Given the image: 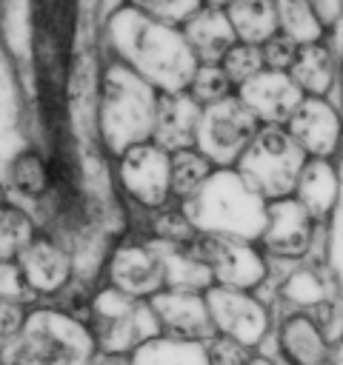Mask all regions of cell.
Here are the masks:
<instances>
[{"instance_id": "9c48e42d", "label": "cell", "mask_w": 343, "mask_h": 365, "mask_svg": "<svg viewBox=\"0 0 343 365\" xmlns=\"http://www.w3.org/2000/svg\"><path fill=\"white\" fill-rule=\"evenodd\" d=\"M103 282L134 299L149 302L154 294L166 288V262L160 242L140 231L120 234L106 257Z\"/></svg>"}, {"instance_id": "e575fe53", "label": "cell", "mask_w": 343, "mask_h": 365, "mask_svg": "<svg viewBox=\"0 0 343 365\" xmlns=\"http://www.w3.org/2000/svg\"><path fill=\"white\" fill-rule=\"evenodd\" d=\"M314 14L320 17V23L326 26V31L332 34L340 23H343V0H309Z\"/></svg>"}, {"instance_id": "603a6c76", "label": "cell", "mask_w": 343, "mask_h": 365, "mask_svg": "<svg viewBox=\"0 0 343 365\" xmlns=\"http://www.w3.org/2000/svg\"><path fill=\"white\" fill-rule=\"evenodd\" d=\"M131 365H212L206 342L157 334L129 354Z\"/></svg>"}, {"instance_id": "cb8c5ba5", "label": "cell", "mask_w": 343, "mask_h": 365, "mask_svg": "<svg viewBox=\"0 0 343 365\" xmlns=\"http://www.w3.org/2000/svg\"><path fill=\"white\" fill-rule=\"evenodd\" d=\"M232 29L240 43L263 46L269 37L280 31L277 23V3L274 0H232L226 6Z\"/></svg>"}, {"instance_id": "7a4b0ae2", "label": "cell", "mask_w": 343, "mask_h": 365, "mask_svg": "<svg viewBox=\"0 0 343 365\" xmlns=\"http://www.w3.org/2000/svg\"><path fill=\"white\" fill-rule=\"evenodd\" d=\"M160 91L137 71L103 54L94 106H91V143L117 160L123 151L149 143L154 134Z\"/></svg>"}, {"instance_id": "30bf717a", "label": "cell", "mask_w": 343, "mask_h": 365, "mask_svg": "<svg viewBox=\"0 0 343 365\" xmlns=\"http://www.w3.org/2000/svg\"><path fill=\"white\" fill-rule=\"evenodd\" d=\"M212 328L252 351L266 348L274 331V305L257 291H237L212 285L206 291Z\"/></svg>"}, {"instance_id": "ac0fdd59", "label": "cell", "mask_w": 343, "mask_h": 365, "mask_svg": "<svg viewBox=\"0 0 343 365\" xmlns=\"http://www.w3.org/2000/svg\"><path fill=\"white\" fill-rule=\"evenodd\" d=\"M237 97L252 108L260 125H286L306 94L300 91V86L292 80L289 71L266 68L249 83H243L237 88Z\"/></svg>"}, {"instance_id": "4fadbf2b", "label": "cell", "mask_w": 343, "mask_h": 365, "mask_svg": "<svg viewBox=\"0 0 343 365\" xmlns=\"http://www.w3.org/2000/svg\"><path fill=\"white\" fill-rule=\"evenodd\" d=\"M17 265H20L37 302L57 299L77 279V262H74L71 248L43 228L34 234V240L17 257Z\"/></svg>"}, {"instance_id": "f35d334b", "label": "cell", "mask_w": 343, "mask_h": 365, "mask_svg": "<svg viewBox=\"0 0 343 365\" xmlns=\"http://www.w3.org/2000/svg\"><path fill=\"white\" fill-rule=\"evenodd\" d=\"M232 0H203V6H217V9H226Z\"/></svg>"}, {"instance_id": "52a82bcc", "label": "cell", "mask_w": 343, "mask_h": 365, "mask_svg": "<svg viewBox=\"0 0 343 365\" xmlns=\"http://www.w3.org/2000/svg\"><path fill=\"white\" fill-rule=\"evenodd\" d=\"M89 328L97 339V351L126 356L146 339L163 334L146 299H134L106 282H100L91 294Z\"/></svg>"}, {"instance_id": "f1b7e54d", "label": "cell", "mask_w": 343, "mask_h": 365, "mask_svg": "<svg viewBox=\"0 0 343 365\" xmlns=\"http://www.w3.org/2000/svg\"><path fill=\"white\" fill-rule=\"evenodd\" d=\"M186 91H189L200 106H212V103H217V100L232 97V94H234V86H232V80L226 77V71L220 68V63H217V66H214V63H200Z\"/></svg>"}, {"instance_id": "7c38bea8", "label": "cell", "mask_w": 343, "mask_h": 365, "mask_svg": "<svg viewBox=\"0 0 343 365\" xmlns=\"http://www.w3.org/2000/svg\"><path fill=\"white\" fill-rule=\"evenodd\" d=\"M266 351H272L283 365H334L337 359V348L314 317L294 308H274V331Z\"/></svg>"}, {"instance_id": "ffe728a7", "label": "cell", "mask_w": 343, "mask_h": 365, "mask_svg": "<svg viewBox=\"0 0 343 365\" xmlns=\"http://www.w3.org/2000/svg\"><path fill=\"white\" fill-rule=\"evenodd\" d=\"M294 197L317 220L332 222L343 202V168L334 160H306Z\"/></svg>"}, {"instance_id": "8992f818", "label": "cell", "mask_w": 343, "mask_h": 365, "mask_svg": "<svg viewBox=\"0 0 343 365\" xmlns=\"http://www.w3.org/2000/svg\"><path fill=\"white\" fill-rule=\"evenodd\" d=\"M306 160L309 157L294 143L286 125H260L257 137L234 168L266 202H272L294 194Z\"/></svg>"}, {"instance_id": "5b68a950", "label": "cell", "mask_w": 343, "mask_h": 365, "mask_svg": "<svg viewBox=\"0 0 343 365\" xmlns=\"http://www.w3.org/2000/svg\"><path fill=\"white\" fill-rule=\"evenodd\" d=\"M114 191L126 205L129 228L163 205L177 202L172 194V154L154 140L140 143L111 160Z\"/></svg>"}, {"instance_id": "6da1fadb", "label": "cell", "mask_w": 343, "mask_h": 365, "mask_svg": "<svg viewBox=\"0 0 343 365\" xmlns=\"http://www.w3.org/2000/svg\"><path fill=\"white\" fill-rule=\"evenodd\" d=\"M100 48L106 57L120 60L149 80L160 94L186 91L200 66L180 26L157 20L126 3L106 11L100 23Z\"/></svg>"}, {"instance_id": "60d3db41", "label": "cell", "mask_w": 343, "mask_h": 365, "mask_svg": "<svg viewBox=\"0 0 343 365\" xmlns=\"http://www.w3.org/2000/svg\"><path fill=\"white\" fill-rule=\"evenodd\" d=\"M0 365H9V362H6V356H0Z\"/></svg>"}, {"instance_id": "277c9868", "label": "cell", "mask_w": 343, "mask_h": 365, "mask_svg": "<svg viewBox=\"0 0 343 365\" xmlns=\"http://www.w3.org/2000/svg\"><path fill=\"white\" fill-rule=\"evenodd\" d=\"M94 354L97 339L86 319L51 302H37L29 308L20 336L6 359L34 365H91Z\"/></svg>"}, {"instance_id": "836d02e7", "label": "cell", "mask_w": 343, "mask_h": 365, "mask_svg": "<svg viewBox=\"0 0 343 365\" xmlns=\"http://www.w3.org/2000/svg\"><path fill=\"white\" fill-rule=\"evenodd\" d=\"M206 348H209L212 365H246L249 356H252V348H246V345H240L229 336H220V334H214L206 342Z\"/></svg>"}, {"instance_id": "ba28073f", "label": "cell", "mask_w": 343, "mask_h": 365, "mask_svg": "<svg viewBox=\"0 0 343 365\" xmlns=\"http://www.w3.org/2000/svg\"><path fill=\"white\" fill-rule=\"evenodd\" d=\"M257 131H260V120L234 91L226 100L203 106L194 148L206 154L214 168H234L246 154V148L252 145V140L257 137Z\"/></svg>"}, {"instance_id": "d6986e66", "label": "cell", "mask_w": 343, "mask_h": 365, "mask_svg": "<svg viewBox=\"0 0 343 365\" xmlns=\"http://www.w3.org/2000/svg\"><path fill=\"white\" fill-rule=\"evenodd\" d=\"M200 114H203V106H200L189 91H169V94H160L151 140H154L157 145H163L169 154L183 151V148H194Z\"/></svg>"}, {"instance_id": "7402d4cb", "label": "cell", "mask_w": 343, "mask_h": 365, "mask_svg": "<svg viewBox=\"0 0 343 365\" xmlns=\"http://www.w3.org/2000/svg\"><path fill=\"white\" fill-rule=\"evenodd\" d=\"M180 29H183L186 43L194 51L197 63L217 66L226 57V51L237 43V34L232 29L226 9H217V6H200Z\"/></svg>"}, {"instance_id": "e0dca14e", "label": "cell", "mask_w": 343, "mask_h": 365, "mask_svg": "<svg viewBox=\"0 0 343 365\" xmlns=\"http://www.w3.org/2000/svg\"><path fill=\"white\" fill-rule=\"evenodd\" d=\"M149 308H151L160 331L169 336L194 339V342H209L214 336L209 302H206V294H200V291L163 288L160 294H154L149 299Z\"/></svg>"}, {"instance_id": "8d00e7d4", "label": "cell", "mask_w": 343, "mask_h": 365, "mask_svg": "<svg viewBox=\"0 0 343 365\" xmlns=\"http://www.w3.org/2000/svg\"><path fill=\"white\" fill-rule=\"evenodd\" d=\"M246 365H283L272 351H266V348H260V351H252V356H249V362Z\"/></svg>"}, {"instance_id": "74e56055", "label": "cell", "mask_w": 343, "mask_h": 365, "mask_svg": "<svg viewBox=\"0 0 343 365\" xmlns=\"http://www.w3.org/2000/svg\"><path fill=\"white\" fill-rule=\"evenodd\" d=\"M6 202H11V197H9V188H6V182L0 180V208H3Z\"/></svg>"}, {"instance_id": "f546056e", "label": "cell", "mask_w": 343, "mask_h": 365, "mask_svg": "<svg viewBox=\"0 0 343 365\" xmlns=\"http://www.w3.org/2000/svg\"><path fill=\"white\" fill-rule=\"evenodd\" d=\"M117 3H126L131 9H140L151 17L174 23V26H183L203 6V0H117Z\"/></svg>"}, {"instance_id": "d590c367", "label": "cell", "mask_w": 343, "mask_h": 365, "mask_svg": "<svg viewBox=\"0 0 343 365\" xmlns=\"http://www.w3.org/2000/svg\"><path fill=\"white\" fill-rule=\"evenodd\" d=\"M91 365H131V359L126 354H106V351H97Z\"/></svg>"}, {"instance_id": "9a60e30c", "label": "cell", "mask_w": 343, "mask_h": 365, "mask_svg": "<svg viewBox=\"0 0 343 365\" xmlns=\"http://www.w3.org/2000/svg\"><path fill=\"white\" fill-rule=\"evenodd\" d=\"M317 225L320 222L300 205L294 194L283 200H272L266 208V228L260 234V248L269 254V259L300 262L312 251Z\"/></svg>"}, {"instance_id": "d6a6232c", "label": "cell", "mask_w": 343, "mask_h": 365, "mask_svg": "<svg viewBox=\"0 0 343 365\" xmlns=\"http://www.w3.org/2000/svg\"><path fill=\"white\" fill-rule=\"evenodd\" d=\"M26 314H29V308L0 299V356H6L11 351V345L17 342L20 328L26 322Z\"/></svg>"}, {"instance_id": "8fae6325", "label": "cell", "mask_w": 343, "mask_h": 365, "mask_svg": "<svg viewBox=\"0 0 343 365\" xmlns=\"http://www.w3.org/2000/svg\"><path fill=\"white\" fill-rule=\"evenodd\" d=\"M200 248L212 268V279L220 288L263 291L272 279V259L260 242L200 234Z\"/></svg>"}, {"instance_id": "44dd1931", "label": "cell", "mask_w": 343, "mask_h": 365, "mask_svg": "<svg viewBox=\"0 0 343 365\" xmlns=\"http://www.w3.org/2000/svg\"><path fill=\"white\" fill-rule=\"evenodd\" d=\"M289 74L306 97H334L337 74H340V51L332 43V37L300 46Z\"/></svg>"}, {"instance_id": "2e32d148", "label": "cell", "mask_w": 343, "mask_h": 365, "mask_svg": "<svg viewBox=\"0 0 343 365\" xmlns=\"http://www.w3.org/2000/svg\"><path fill=\"white\" fill-rule=\"evenodd\" d=\"M0 180L6 182L11 202L29 208L31 214L49 200V194L57 185L51 157L37 143H26L20 151H14L11 160L3 165Z\"/></svg>"}, {"instance_id": "ab89813d", "label": "cell", "mask_w": 343, "mask_h": 365, "mask_svg": "<svg viewBox=\"0 0 343 365\" xmlns=\"http://www.w3.org/2000/svg\"><path fill=\"white\" fill-rule=\"evenodd\" d=\"M9 365H34V362H14V359H6Z\"/></svg>"}, {"instance_id": "83f0119b", "label": "cell", "mask_w": 343, "mask_h": 365, "mask_svg": "<svg viewBox=\"0 0 343 365\" xmlns=\"http://www.w3.org/2000/svg\"><path fill=\"white\" fill-rule=\"evenodd\" d=\"M220 68L226 71V77L232 80V86H234V91H237L243 83H249L252 77H257L260 71H266L263 48L237 40V43L226 51V57L220 60Z\"/></svg>"}, {"instance_id": "d4e9b609", "label": "cell", "mask_w": 343, "mask_h": 365, "mask_svg": "<svg viewBox=\"0 0 343 365\" xmlns=\"http://www.w3.org/2000/svg\"><path fill=\"white\" fill-rule=\"evenodd\" d=\"M214 174V165L206 154H200L197 148H183L172 154V194L177 202H189L203 185L206 180Z\"/></svg>"}, {"instance_id": "1f68e13d", "label": "cell", "mask_w": 343, "mask_h": 365, "mask_svg": "<svg viewBox=\"0 0 343 365\" xmlns=\"http://www.w3.org/2000/svg\"><path fill=\"white\" fill-rule=\"evenodd\" d=\"M260 48H263L266 68H272V71H289L292 63H294V57H297V51H300V43H294L289 34L277 31V34L269 37Z\"/></svg>"}, {"instance_id": "5bb4252c", "label": "cell", "mask_w": 343, "mask_h": 365, "mask_svg": "<svg viewBox=\"0 0 343 365\" xmlns=\"http://www.w3.org/2000/svg\"><path fill=\"white\" fill-rule=\"evenodd\" d=\"M286 128L309 160H343V108L334 97H303Z\"/></svg>"}, {"instance_id": "484cf974", "label": "cell", "mask_w": 343, "mask_h": 365, "mask_svg": "<svg viewBox=\"0 0 343 365\" xmlns=\"http://www.w3.org/2000/svg\"><path fill=\"white\" fill-rule=\"evenodd\" d=\"M40 231L34 214L17 202L0 208V259H17Z\"/></svg>"}, {"instance_id": "3957f363", "label": "cell", "mask_w": 343, "mask_h": 365, "mask_svg": "<svg viewBox=\"0 0 343 365\" xmlns=\"http://www.w3.org/2000/svg\"><path fill=\"white\" fill-rule=\"evenodd\" d=\"M180 205L186 208L194 228L209 237L260 242L266 228L269 202L246 182L237 168H214L206 185Z\"/></svg>"}, {"instance_id": "4dcf8cb0", "label": "cell", "mask_w": 343, "mask_h": 365, "mask_svg": "<svg viewBox=\"0 0 343 365\" xmlns=\"http://www.w3.org/2000/svg\"><path fill=\"white\" fill-rule=\"evenodd\" d=\"M0 299L3 302H14V305H23V308H31L37 305L17 259H0Z\"/></svg>"}, {"instance_id": "4316f807", "label": "cell", "mask_w": 343, "mask_h": 365, "mask_svg": "<svg viewBox=\"0 0 343 365\" xmlns=\"http://www.w3.org/2000/svg\"><path fill=\"white\" fill-rule=\"evenodd\" d=\"M274 3H277L280 31L289 34L294 43L309 46V43H317V40L329 37L326 26L320 23V17L314 14L309 0H274Z\"/></svg>"}]
</instances>
